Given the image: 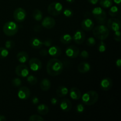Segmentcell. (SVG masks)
<instances>
[{
  "instance_id": "6da1fadb",
  "label": "cell",
  "mask_w": 121,
  "mask_h": 121,
  "mask_svg": "<svg viewBox=\"0 0 121 121\" xmlns=\"http://www.w3.org/2000/svg\"><path fill=\"white\" fill-rule=\"evenodd\" d=\"M64 65L61 61L57 59H52L47 64V72L52 76H56L61 74L63 70Z\"/></svg>"
},
{
  "instance_id": "7a4b0ae2",
  "label": "cell",
  "mask_w": 121,
  "mask_h": 121,
  "mask_svg": "<svg viewBox=\"0 0 121 121\" xmlns=\"http://www.w3.org/2000/svg\"><path fill=\"white\" fill-rule=\"evenodd\" d=\"M93 34L96 39L100 40H104L108 37L109 30L104 24H100L93 28Z\"/></svg>"
},
{
  "instance_id": "3957f363",
  "label": "cell",
  "mask_w": 121,
  "mask_h": 121,
  "mask_svg": "<svg viewBox=\"0 0 121 121\" xmlns=\"http://www.w3.org/2000/svg\"><path fill=\"white\" fill-rule=\"evenodd\" d=\"M99 99L98 93L96 91H91L86 92L82 96V102L86 105H92L97 102Z\"/></svg>"
},
{
  "instance_id": "277c9868",
  "label": "cell",
  "mask_w": 121,
  "mask_h": 121,
  "mask_svg": "<svg viewBox=\"0 0 121 121\" xmlns=\"http://www.w3.org/2000/svg\"><path fill=\"white\" fill-rule=\"evenodd\" d=\"M18 31V26L13 21L7 22L3 26V31L7 36H13L17 33Z\"/></svg>"
},
{
  "instance_id": "5b68a950",
  "label": "cell",
  "mask_w": 121,
  "mask_h": 121,
  "mask_svg": "<svg viewBox=\"0 0 121 121\" xmlns=\"http://www.w3.org/2000/svg\"><path fill=\"white\" fill-rule=\"evenodd\" d=\"M92 14L98 22L104 24L106 22V14L105 11L100 7H96L92 10Z\"/></svg>"
},
{
  "instance_id": "8992f818",
  "label": "cell",
  "mask_w": 121,
  "mask_h": 121,
  "mask_svg": "<svg viewBox=\"0 0 121 121\" xmlns=\"http://www.w3.org/2000/svg\"><path fill=\"white\" fill-rule=\"evenodd\" d=\"M47 11L49 14L53 16L59 15L62 13L63 5L61 4L58 2H53L48 5Z\"/></svg>"
},
{
  "instance_id": "52a82bcc",
  "label": "cell",
  "mask_w": 121,
  "mask_h": 121,
  "mask_svg": "<svg viewBox=\"0 0 121 121\" xmlns=\"http://www.w3.org/2000/svg\"><path fill=\"white\" fill-rule=\"evenodd\" d=\"M27 16V13L22 8H18L15 9L13 13V17L15 21L18 22H21L26 19Z\"/></svg>"
},
{
  "instance_id": "ba28073f",
  "label": "cell",
  "mask_w": 121,
  "mask_h": 121,
  "mask_svg": "<svg viewBox=\"0 0 121 121\" xmlns=\"http://www.w3.org/2000/svg\"><path fill=\"white\" fill-rule=\"evenodd\" d=\"M107 27L111 30L116 31L120 30L121 22L120 20L116 18H111L107 21Z\"/></svg>"
},
{
  "instance_id": "9c48e42d",
  "label": "cell",
  "mask_w": 121,
  "mask_h": 121,
  "mask_svg": "<svg viewBox=\"0 0 121 121\" xmlns=\"http://www.w3.org/2000/svg\"><path fill=\"white\" fill-rule=\"evenodd\" d=\"M15 73L21 78H26L29 74V69L25 65H19L15 68Z\"/></svg>"
},
{
  "instance_id": "30bf717a",
  "label": "cell",
  "mask_w": 121,
  "mask_h": 121,
  "mask_svg": "<svg viewBox=\"0 0 121 121\" xmlns=\"http://www.w3.org/2000/svg\"><path fill=\"white\" fill-rule=\"evenodd\" d=\"M86 35L84 31L80 30H78L74 32L73 34V39L74 40V42L78 44H81L85 41Z\"/></svg>"
},
{
  "instance_id": "8fae6325",
  "label": "cell",
  "mask_w": 121,
  "mask_h": 121,
  "mask_svg": "<svg viewBox=\"0 0 121 121\" xmlns=\"http://www.w3.org/2000/svg\"><path fill=\"white\" fill-rule=\"evenodd\" d=\"M30 68L31 70L37 72L40 70L42 67V63L39 59L37 58H32L29 60L28 62Z\"/></svg>"
},
{
  "instance_id": "7c38bea8",
  "label": "cell",
  "mask_w": 121,
  "mask_h": 121,
  "mask_svg": "<svg viewBox=\"0 0 121 121\" xmlns=\"http://www.w3.org/2000/svg\"><path fill=\"white\" fill-rule=\"evenodd\" d=\"M79 53H80V50L76 46H70L66 50V56L72 59L77 57L79 55Z\"/></svg>"
},
{
  "instance_id": "4fadbf2b",
  "label": "cell",
  "mask_w": 121,
  "mask_h": 121,
  "mask_svg": "<svg viewBox=\"0 0 121 121\" xmlns=\"http://www.w3.org/2000/svg\"><path fill=\"white\" fill-rule=\"evenodd\" d=\"M30 96V91L26 86H22L18 91V97L22 100H26Z\"/></svg>"
},
{
  "instance_id": "5bb4252c",
  "label": "cell",
  "mask_w": 121,
  "mask_h": 121,
  "mask_svg": "<svg viewBox=\"0 0 121 121\" xmlns=\"http://www.w3.org/2000/svg\"><path fill=\"white\" fill-rule=\"evenodd\" d=\"M56 25V21L53 18L50 17H46L41 22L42 27L47 28V29H51L53 28Z\"/></svg>"
},
{
  "instance_id": "9a60e30c",
  "label": "cell",
  "mask_w": 121,
  "mask_h": 121,
  "mask_svg": "<svg viewBox=\"0 0 121 121\" xmlns=\"http://www.w3.org/2000/svg\"><path fill=\"white\" fill-rule=\"evenodd\" d=\"M113 85V82L109 78H104L100 82V87L105 91H109L111 89Z\"/></svg>"
},
{
  "instance_id": "2e32d148",
  "label": "cell",
  "mask_w": 121,
  "mask_h": 121,
  "mask_svg": "<svg viewBox=\"0 0 121 121\" xmlns=\"http://www.w3.org/2000/svg\"><path fill=\"white\" fill-rule=\"evenodd\" d=\"M81 27L83 30L89 31L92 30L93 28L94 23L91 19L86 18L82 21Z\"/></svg>"
},
{
  "instance_id": "e0dca14e",
  "label": "cell",
  "mask_w": 121,
  "mask_h": 121,
  "mask_svg": "<svg viewBox=\"0 0 121 121\" xmlns=\"http://www.w3.org/2000/svg\"><path fill=\"white\" fill-rule=\"evenodd\" d=\"M48 54L54 57H58L61 54V50L57 46H51L48 50Z\"/></svg>"
},
{
  "instance_id": "ac0fdd59",
  "label": "cell",
  "mask_w": 121,
  "mask_h": 121,
  "mask_svg": "<svg viewBox=\"0 0 121 121\" xmlns=\"http://www.w3.org/2000/svg\"><path fill=\"white\" fill-rule=\"evenodd\" d=\"M60 108L64 112H69L72 108V104L70 100L68 99H64L60 102Z\"/></svg>"
},
{
  "instance_id": "d6986e66",
  "label": "cell",
  "mask_w": 121,
  "mask_h": 121,
  "mask_svg": "<svg viewBox=\"0 0 121 121\" xmlns=\"http://www.w3.org/2000/svg\"><path fill=\"white\" fill-rule=\"evenodd\" d=\"M30 44L35 49H39L43 46V41L40 39L38 37L32 38L30 41Z\"/></svg>"
},
{
  "instance_id": "ffe728a7",
  "label": "cell",
  "mask_w": 121,
  "mask_h": 121,
  "mask_svg": "<svg viewBox=\"0 0 121 121\" xmlns=\"http://www.w3.org/2000/svg\"><path fill=\"white\" fill-rule=\"evenodd\" d=\"M70 96L74 100H78L82 96L81 92L77 87H72L70 90Z\"/></svg>"
},
{
  "instance_id": "44dd1931",
  "label": "cell",
  "mask_w": 121,
  "mask_h": 121,
  "mask_svg": "<svg viewBox=\"0 0 121 121\" xmlns=\"http://www.w3.org/2000/svg\"><path fill=\"white\" fill-rule=\"evenodd\" d=\"M78 70L80 73H86L91 70V66L89 63L83 61L79 64L78 67Z\"/></svg>"
},
{
  "instance_id": "7402d4cb",
  "label": "cell",
  "mask_w": 121,
  "mask_h": 121,
  "mask_svg": "<svg viewBox=\"0 0 121 121\" xmlns=\"http://www.w3.org/2000/svg\"><path fill=\"white\" fill-rule=\"evenodd\" d=\"M17 59L21 63H25L29 59V56L26 52H20L17 54Z\"/></svg>"
},
{
  "instance_id": "603a6c76",
  "label": "cell",
  "mask_w": 121,
  "mask_h": 121,
  "mask_svg": "<svg viewBox=\"0 0 121 121\" xmlns=\"http://www.w3.org/2000/svg\"><path fill=\"white\" fill-rule=\"evenodd\" d=\"M68 89L64 86H60L57 89L56 93L58 96L60 97V98H63V97L66 96L68 94Z\"/></svg>"
},
{
  "instance_id": "cb8c5ba5",
  "label": "cell",
  "mask_w": 121,
  "mask_h": 121,
  "mask_svg": "<svg viewBox=\"0 0 121 121\" xmlns=\"http://www.w3.org/2000/svg\"><path fill=\"white\" fill-rule=\"evenodd\" d=\"M37 111L39 114L41 115H46L49 112V108L48 106H47L45 104H40L38 106L37 108Z\"/></svg>"
},
{
  "instance_id": "d4e9b609",
  "label": "cell",
  "mask_w": 121,
  "mask_h": 121,
  "mask_svg": "<svg viewBox=\"0 0 121 121\" xmlns=\"http://www.w3.org/2000/svg\"><path fill=\"white\" fill-rule=\"evenodd\" d=\"M40 86L41 90L44 91H47L50 88L51 82L48 79H43L40 82Z\"/></svg>"
},
{
  "instance_id": "484cf974",
  "label": "cell",
  "mask_w": 121,
  "mask_h": 121,
  "mask_svg": "<svg viewBox=\"0 0 121 121\" xmlns=\"http://www.w3.org/2000/svg\"><path fill=\"white\" fill-rule=\"evenodd\" d=\"M73 40V37L69 34H65L62 35L60 37V41L61 43L65 44H68L70 43Z\"/></svg>"
},
{
  "instance_id": "4316f807",
  "label": "cell",
  "mask_w": 121,
  "mask_h": 121,
  "mask_svg": "<svg viewBox=\"0 0 121 121\" xmlns=\"http://www.w3.org/2000/svg\"><path fill=\"white\" fill-rule=\"evenodd\" d=\"M33 17L35 21H40L43 18V13L40 9H35L33 12Z\"/></svg>"
},
{
  "instance_id": "83f0119b",
  "label": "cell",
  "mask_w": 121,
  "mask_h": 121,
  "mask_svg": "<svg viewBox=\"0 0 121 121\" xmlns=\"http://www.w3.org/2000/svg\"><path fill=\"white\" fill-rule=\"evenodd\" d=\"M111 8L109 10V14L112 17H116L119 13V9L117 6H111Z\"/></svg>"
},
{
  "instance_id": "f1b7e54d",
  "label": "cell",
  "mask_w": 121,
  "mask_h": 121,
  "mask_svg": "<svg viewBox=\"0 0 121 121\" xmlns=\"http://www.w3.org/2000/svg\"><path fill=\"white\" fill-rule=\"evenodd\" d=\"M113 4L112 0H100V5L105 8H110Z\"/></svg>"
},
{
  "instance_id": "f546056e",
  "label": "cell",
  "mask_w": 121,
  "mask_h": 121,
  "mask_svg": "<svg viewBox=\"0 0 121 121\" xmlns=\"http://www.w3.org/2000/svg\"><path fill=\"white\" fill-rule=\"evenodd\" d=\"M27 80L28 82V83L31 85H35V84H37V83L38 80L37 78H36L35 76L33 75H29L27 76Z\"/></svg>"
},
{
  "instance_id": "4dcf8cb0",
  "label": "cell",
  "mask_w": 121,
  "mask_h": 121,
  "mask_svg": "<svg viewBox=\"0 0 121 121\" xmlns=\"http://www.w3.org/2000/svg\"><path fill=\"white\" fill-rule=\"evenodd\" d=\"M98 50H99V52L100 53H104L106 51V45L105 44V43L104 41H103V40L99 42V43L98 45Z\"/></svg>"
},
{
  "instance_id": "1f68e13d",
  "label": "cell",
  "mask_w": 121,
  "mask_h": 121,
  "mask_svg": "<svg viewBox=\"0 0 121 121\" xmlns=\"http://www.w3.org/2000/svg\"><path fill=\"white\" fill-rule=\"evenodd\" d=\"M9 52L6 48L0 47V59H2L8 56Z\"/></svg>"
},
{
  "instance_id": "d6a6232c",
  "label": "cell",
  "mask_w": 121,
  "mask_h": 121,
  "mask_svg": "<svg viewBox=\"0 0 121 121\" xmlns=\"http://www.w3.org/2000/svg\"><path fill=\"white\" fill-rule=\"evenodd\" d=\"M44 120V119L42 117L38 115H33L30 116L28 119L29 121H43Z\"/></svg>"
},
{
  "instance_id": "836d02e7",
  "label": "cell",
  "mask_w": 121,
  "mask_h": 121,
  "mask_svg": "<svg viewBox=\"0 0 121 121\" xmlns=\"http://www.w3.org/2000/svg\"><path fill=\"white\" fill-rule=\"evenodd\" d=\"M5 46V48L7 49H12L15 46V43L13 40H8L6 41Z\"/></svg>"
},
{
  "instance_id": "e575fe53",
  "label": "cell",
  "mask_w": 121,
  "mask_h": 121,
  "mask_svg": "<svg viewBox=\"0 0 121 121\" xmlns=\"http://www.w3.org/2000/svg\"><path fill=\"white\" fill-rule=\"evenodd\" d=\"M86 44L89 47H93L96 44V40L93 37H89L87 39Z\"/></svg>"
},
{
  "instance_id": "d590c367",
  "label": "cell",
  "mask_w": 121,
  "mask_h": 121,
  "mask_svg": "<svg viewBox=\"0 0 121 121\" xmlns=\"http://www.w3.org/2000/svg\"><path fill=\"white\" fill-rule=\"evenodd\" d=\"M12 85L15 87H19L21 85V80L19 78H14L12 80Z\"/></svg>"
},
{
  "instance_id": "8d00e7d4",
  "label": "cell",
  "mask_w": 121,
  "mask_h": 121,
  "mask_svg": "<svg viewBox=\"0 0 121 121\" xmlns=\"http://www.w3.org/2000/svg\"><path fill=\"white\" fill-rule=\"evenodd\" d=\"M114 34H113V38H114L115 40L118 42H120L121 40V32L120 30L116 31H114Z\"/></svg>"
},
{
  "instance_id": "74e56055",
  "label": "cell",
  "mask_w": 121,
  "mask_h": 121,
  "mask_svg": "<svg viewBox=\"0 0 121 121\" xmlns=\"http://www.w3.org/2000/svg\"><path fill=\"white\" fill-rule=\"evenodd\" d=\"M63 14L66 17L70 18L73 15V11H72L70 9H68V8H67V9H65V11H63Z\"/></svg>"
},
{
  "instance_id": "f35d334b",
  "label": "cell",
  "mask_w": 121,
  "mask_h": 121,
  "mask_svg": "<svg viewBox=\"0 0 121 121\" xmlns=\"http://www.w3.org/2000/svg\"><path fill=\"white\" fill-rule=\"evenodd\" d=\"M52 44H53V40L50 39H46L44 42H43V45H44V46L47 47H50L52 45Z\"/></svg>"
},
{
  "instance_id": "ab89813d",
  "label": "cell",
  "mask_w": 121,
  "mask_h": 121,
  "mask_svg": "<svg viewBox=\"0 0 121 121\" xmlns=\"http://www.w3.org/2000/svg\"><path fill=\"white\" fill-rule=\"evenodd\" d=\"M84 110H85V108L82 104H79L77 105L76 111L78 113H82V112H83Z\"/></svg>"
},
{
  "instance_id": "60d3db41",
  "label": "cell",
  "mask_w": 121,
  "mask_h": 121,
  "mask_svg": "<svg viewBox=\"0 0 121 121\" xmlns=\"http://www.w3.org/2000/svg\"><path fill=\"white\" fill-rule=\"evenodd\" d=\"M80 57H81L82 59H87L89 56V53L86 50H83L82 52V53H80Z\"/></svg>"
},
{
  "instance_id": "b9f144b4",
  "label": "cell",
  "mask_w": 121,
  "mask_h": 121,
  "mask_svg": "<svg viewBox=\"0 0 121 121\" xmlns=\"http://www.w3.org/2000/svg\"><path fill=\"white\" fill-rule=\"evenodd\" d=\"M48 50H47L45 48H43L40 51V54L41 56H46L47 55H48Z\"/></svg>"
},
{
  "instance_id": "7bdbcfd3",
  "label": "cell",
  "mask_w": 121,
  "mask_h": 121,
  "mask_svg": "<svg viewBox=\"0 0 121 121\" xmlns=\"http://www.w3.org/2000/svg\"><path fill=\"white\" fill-rule=\"evenodd\" d=\"M42 30V26L40 25H35L34 27V31L35 32H40Z\"/></svg>"
},
{
  "instance_id": "ee69618b",
  "label": "cell",
  "mask_w": 121,
  "mask_h": 121,
  "mask_svg": "<svg viewBox=\"0 0 121 121\" xmlns=\"http://www.w3.org/2000/svg\"><path fill=\"white\" fill-rule=\"evenodd\" d=\"M32 102H33V104L36 105L39 102V99H38L37 97H33V99H32Z\"/></svg>"
},
{
  "instance_id": "f6af8a7d",
  "label": "cell",
  "mask_w": 121,
  "mask_h": 121,
  "mask_svg": "<svg viewBox=\"0 0 121 121\" xmlns=\"http://www.w3.org/2000/svg\"><path fill=\"white\" fill-rule=\"evenodd\" d=\"M116 65H117V66L119 69L121 68V59H118V60H117V61H116Z\"/></svg>"
},
{
  "instance_id": "bcb514c9",
  "label": "cell",
  "mask_w": 121,
  "mask_h": 121,
  "mask_svg": "<svg viewBox=\"0 0 121 121\" xmlns=\"http://www.w3.org/2000/svg\"><path fill=\"white\" fill-rule=\"evenodd\" d=\"M57 102L58 100L56 98H52V99H51V102H52V104H53V105H56V104H57Z\"/></svg>"
},
{
  "instance_id": "7dc6e473",
  "label": "cell",
  "mask_w": 121,
  "mask_h": 121,
  "mask_svg": "<svg viewBox=\"0 0 121 121\" xmlns=\"http://www.w3.org/2000/svg\"><path fill=\"white\" fill-rule=\"evenodd\" d=\"M87 1H88V2H89L90 4H91L95 5L96 4L99 0H87Z\"/></svg>"
},
{
  "instance_id": "c3c4849f",
  "label": "cell",
  "mask_w": 121,
  "mask_h": 121,
  "mask_svg": "<svg viewBox=\"0 0 121 121\" xmlns=\"http://www.w3.org/2000/svg\"><path fill=\"white\" fill-rule=\"evenodd\" d=\"M7 121V118H6L4 115H0V121Z\"/></svg>"
},
{
  "instance_id": "681fc988",
  "label": "cell",
  "mask_w": 121,
  "mask_h": 121,
  "mask_svg": "<svg viewBox=\"0 0 121 121\" xmlns=\"http://www.w3.org/2000/svg\"><path fill=\"white\" fill-rule=\"evenodd\" d=\"M114 2H115L118 5H120L121 4V0H113Z\"/></svg>"
},
{
  "instance_id": "f907efd6",
  "label": "cell",
  "mask_w": 121,
  "mask_h": 121,
  "mask_svg": "<svg viewBox=\"0 0 121 121\" xmlns=\"http://www.w3.org/2000/svg\"><path fill=\"white\" fill-rule=\"evenodd\" d=\"M66 1H67V2H69V3H73L75 0H66Z\"/></svg>"
}]
</instances>
